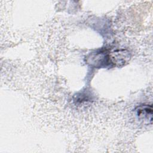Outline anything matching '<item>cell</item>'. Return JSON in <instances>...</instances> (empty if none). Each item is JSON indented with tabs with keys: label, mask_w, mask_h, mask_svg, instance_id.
Masks as SVG:
<instances>
[{
	"label": "cell",
	"mask_w": 153,
	"mask_h": 153,
	"mask_svg": "<svg viewBox=\"0 0 153 153\" xmlns=\"http://www.w3.org/2000/svg\"><path fill=\"white\" fill-rule=\"evenodd\" d=\"M87 62L95 68L112 66L111 54L106 50H99L90 54L87 57Z\"/></svg>",
	"instance_id": "obj_1"
},
{
	"label": "cell",
	"mask_w": 153,
	"mask_h": 153,
	"mask_svg": "<svg viewBox=\"0 0 153 153\" xmlns=\"http://www.w3.org/2000/svg\"><path fill=\"white\" fill-rule=\"evenodd\" d=\"M137 117L148 123H152V106L151 105H142L138 106L136 109Z\"/></svg>",
	"instance_id": "obj_2"
}]
</instances>
